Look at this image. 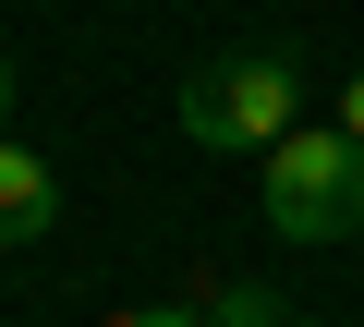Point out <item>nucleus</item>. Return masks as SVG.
I'll return each instance as SVG.
<instances>
[{
	"instance_id": "nucleus-3",
	"label": "nucleus",
	"mask_w": 364,
	"mask_h": 327,
	"mask_svg": "<svg viewBox=\"0 0 364 327\" xmlns=\"http://www.w3.org/2000/svg\"><path fill=\"white\" fill-rule=\"evenodd\" d=\"M49 218H61V182H49V157L0 133V255H25Z\"/></svg>"
},
{
	"instance_id": "nucleus-5",
	"label": "nucleus",
	"mask_w": 364,
	"mask_h": 327,
	"mask_svg": "<svg viewBox=\"0 0 364 327\" xmlns=\"http://www.w3.org/2000/svg\"><path fill=\"white\" fill-rule=\"evenodd\" d=\"M109 327H207V303L182 291V303H146V315H109Z\"/></svg>"
},
{
	"instance_id": "nucleus-4",
	"label": "nucleus",
	"mask_w": 364,
	"mask_h": 327,
	"mask_svg": "<svg viewBox=\"0 0 364 327\" xmlns=\"http://www.w3.org/2000/svg\"><path fill=\"white\" fill-rule=\"evenodd\" d=\"M195 303H207V327H279V291H255V279H195Z\"/></svg>"
},
{
	"instance_id": "nucleus-8",
	"label": "nucleus",
	"mask_w": 364,
	"mask_h": 327,
	"mask_svg": "<svg viewBox=\"0 0 364 327\" xmlns=\"http://www.w3.org/2000/svg\"><path fill=\"white\" fill-rule=\"evenodd\" d=\"M279 327H316V315H279Z\"/></svg>"
},
{
	"instance_id": "nucleus-6",
	"label": "nucleus",
	"mask_w": 364,
	"mask_h": 327,
	"mask_svg": "<svg viewBox=\"0 0 364 327\" xmlns=\"http://www.w3.org/2000/svg\"><path fill=\"white\" fill-rule=\"evenodd\" d=\"M328 121H340V133H352V145H364V73H352V85H340V109H328Z\"/></svg>"
},
{
	"instance_id": "nucleus-2",
	"label": "nucleus",
	"mask_w": 364,
	"mask_h": 327,
	"mask_svg": "<svg viewBox=\"0 0 364 327\" xmlns=\"http://www.w3.org/2000/svg\"><path fill=\"white\" fill-rule=\"evenodd\" d=\"M291 121H304V61L291 49H231V61H207L182 85V133L207 157H267Z\"/></svg>"
},
{
	"instance_id": "nucleus-1",
	"label": "nucleus",
	"mask_w": 364,
	"mask_h": 327,
	"mask_svg": "<svg viewBox=\"0 0 364 327\" xmlns=\"http://www.w3.org/2000/svg\"><path fill=\"white\" fill-rule=\"evenodd\" d=\"M255 206H267L279 243H352L364 231V145L340 121H291L255 157Z\"/></svg>"
},
{
	"instance_id": "nucleus-7",
	"label": "nucleus",
	"mask_w": 364,
	"mask_h": 327,
	"mask_svg": "<svg viewBox=\"0 0 364 327\" xmlns=\"http://www.w3.org/2000/svg\"><path fill=\"white\" fill-rule=\"evenodd\" d=\"M0 121H13V61H0Z\"/></svg>"
}]
</instances>
